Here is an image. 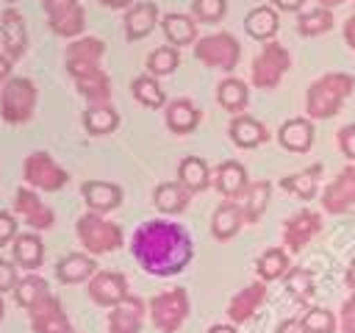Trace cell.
Listing matches in <instances>:
<instances>
[{"instance_id": "obj_55", "label": "cell", "mask_w": 355, "mask_h": 333, "mask_svg": "<svg viewBox=\"0 0 355 333\" xmlns=\"http://www.w3.org/2000/svg\"><path fill=\"white\" fill-rule=\"evenodd\" d=\"M103 6H108V8H125L130 0H100Z\"/></svg>"}, {"instance_id": "obj_36", "label": "cell", "mask_w": 355, "mask_h": 333, "mask_svg": "<svg viewBox=\"0 0 355 333\" xmlns=\"http://www.w3.org/2000/svg\"><path fill=\"white\" fill-rule=\"evenodd\" d=\"M47 294H50L47 280H44V278H39V275H28V278H22V280L17 283V289H14L17 305H19V308H25V311H33V308L47 297Z\"/></svg>"}, {"instance_id": "obj_12", "label": "cell", "mask_w": 355, "mask_h": 333, "mask_svg": "<svg viewBox=\"0 0 355 333\" xmlns=\"http://www.w3.org/2000/svg\"><path fill=\"white\" fill-rule=\"evenodd\" d=\"M322 230V216L311 208H302L297 211L294 216L286 219V228H283V244L291 250V253H300L316 233Z\"/></svg>"}, {"instance_id": "obj_15", "label": "cell", "mask_w": 355, "mask_h": 333, "mask_svg": "<svg viewBox=\"0 0 355 333\" xmlns=\"http://www.w3.org/2000/svg\"><path fill=\"white\" fill-rule=\"evenodd\" d=\"M14 208H17V214L22 216V222H28L33 230H47V228H53V222H55L53 208L44 205L33 189H19L17 197H14Z\"/></svg>"}, {"instance_id": "obj_11", "label": "cell", "mask_w": 355, "mask_h": 333, "mask_svg": "<svg viewBox=\"0 0 355 333\" xmlns=\"http://www.w3.org/2000/svg\"><path fill=\"white\" fill-rule=\"evenodd\" d=\"M69 75L75 78V83H78L80 94L89 100V105H111V80L100 64L69 69Z\"/></svg>"}, {"instance_id": "obj_42", "label": "cell", "mask_w": 355, "mask_h": 333, "mask_svg": "<svg viewBox=\"0 0 355 333\" xmlns=\"http://www.w3.org/2000/svg\"><path fill=\"white\" fill-rule=\"evenodd\" d=\"M300 319H302L308 333H336V327H338L336 316L327 308H308Z\"/></svg>"}, {"instance_id": "obj_27", "label": "cell", "mask_w": 355, "mask_h": 333, "mask_svg": "<svg viewBox=\"0 0 355 333\" xmlns=\"http://www.w3.org/2000/svg\"><path fill=\"white\" fill-rule=\"evenodd\" d=\"M189 189L180 183V180H166V183H161L158 189H155V194H153V200H155V208L161 211V214H180V211H186V205H189Z\"/></svg>"}, {"instance_id": "obj_14", "label": "cell", "mask_w": 355, "mask_h": 333, "mask_svg": "<svg viewBox=\"0 0 355 333\" xmlns=\"http://www.w3.org/2000/svg\"><path fill=\"white\" fill-rule=\"evenodd\" d=\"M31 325H33V333H69L72 325L61 308V300L47 294L33 311H31Z\"/></svg>"}, {"instance_id": "obj_46", "label": "cell", "mask_w": 355, "mask_h": 333, "mask_svg": "<svg viewBox=\"0 0 355 333\" xmlns=\"http://www.w3.org/2000/svg\"><path fill=\"white\" fill-rule=\"evenodd\" d=\"M17 269H14V264H8V261H3L0 258V294L3 291H14L17 289Z\"/></svg>"}, {"instance_id": "obj_25", "label": "cell", "mask_w": 355, "mask_h": 333, "mask_svg": "<svg viewBox=\"0 0 355 333\" xmlns=\"http://www.w3.org/2000/svg\"><path fill=\"white\" fill-rule=\"evenodd\" d=\"M227 133H230V139H233L239 147H244V150L258 147V144H263V142L269 139L263 122H258V119L250 117V114H239V117H233Z\"/></svg>"}, {"instance_id": "obj_58", "label": "cell", "mask_w": 355, "mask_h": 333, "mask_svg": "<svg viewBox=\"0 0 355 333\" xmlns=\"http://www.w3.org/2000/svg\"><path fill=\"white\" fill-rule=\"evenodd\" d=\"M69 333H75V330H69Z\"/></svg>"}, {"instance_id": "obj_17", "label": "cell", "mask_w": 355, "mask_h": 333, "mask_svg": "<svg viewBox=\"0 0 355 333\" xmlns=\"http://www.w3.org/2000/svg\"><path fill=\"white\" fill-rule=\"evenodd\" d=\"M144 322V300L128 297L108 314V333H139Z\"/></svg>"}, {"instance_id": "obj_52", "label": "cell", "mask_w": 355, "mask_h": 333, "mask_svg": "<svg viewBox=\"0 0 355 333\" xmlns=\"http://www.w3.org/2000/svg\"><path fill=\"white\" fill-rule=\"evenodd\" d=\"M8 72H11V58L0 56V80H8Z\"/></svg>"}, {"instance_id": "obj_39", "label": "cell", "mask_w": 355, "mask_h": 333, "mask_svg": "<svg viewBox=\"0 0 355 333\" xmlns=\"http://www.w3.org/2000/svg\"><path fill=\"white\" fill-rule=\"evenodd\" d=\"M286 272H288V255H286V250L272 247V250H266L258 258V275H261V280H277Z\"/></svg>"}, {"instance_id": "obj_37", "label": "cell", "mask_w": 355, "mask_h": 333, "mask_svg": "<svg viewBox=\"0 0 355 333\" xmlns=\"http://www.w3.org/2000/svg\"><path fill=\"white\" fill-rule=\"evenodd\" d=\"M322 172V166L319 164H313L311 169H305V172H294V175H288V178H283L280 180V186L286 189V191H291V194H297L300 200H311L313 194H316V189H319V180H316V175Z\"/></svg>"}, {"instance_id": "obj_30", "label": "cell", "mask_w": 355, "mask_h": 333, "mask_svg": "<svg viewBox=\"0 0 355 333\" xmlns=\"http://www.w3.org/2000/svg\"><path fill=\"white\" fill-rule=\"evenodd\" d=\"M216 100H219V105H222L225 111H230V114L239 117V114L247 108V103H250V89H247V83L239 80V78H225V80L219 83V89H216Z\"/></svg>"}, {"instance_id": "obj_24", "label": "cell", "mask_w": 355, "mask_h": 333, "mask_svg": "<svg viewBox=\"0 0 355 333\" xmlns=\"http://www.w3.org/2000/svg\"><path fill=\"white\" fill-rule=\"evenodd\" d=\"M214 183H216L219 194H225L227 200L241 197V194H244V189L250 186V180H247V169H244L239 161H222V164L216 166Z\"/></svg>"}, {"instance_id": "obj_54", "label": "cell", "mask_w": 355, "mask_h": 333, "mask_svg": "<svg viewBox=\"0 0 355 333\" xmlns=\"http://www.w3.org/2000/svg\"><path fill=\"white\" fill-rule=\"evenodd\" d=\"M208 333H239V330H236L233 325H214Z\"/></svg>"}, {"instance_id": "obj_5", "label": "cell", "mask_w": 355, "mask_h": 333, "mask_svg": "<svg viewBox=\"0 0 355 333\" xmlns=\"http://www.w3.org/2000/svg\"><path fill=\"white\" fill-rule=\"evenodd\" d=\"M194 56L197 61H202L205 67H214V69H236L239 64V56H241V44L236 36L230 33H211V36H202L197 44H194Z\"/></svg>"}, {"instance_id": "obj_33", "label": "cell", "mask_w": 355, "mask_h": 333, "mask_svg": "<svg viewBox=\"0 0 355 333\" xmlns=\"http://www.w3.org/2000/svg\"><path fill=\"white\" fill-rule=\"evenodd\" d=\"M161 28H164L172 47H183V44H191L197 39V22L186 14H166Z\"/></svg>"}, {"instance_id": "obj_7", "label": "cell", "mask_w": 355, "mask_h": 333, "mask_svg": "<svg viewBox=\"0 0 355 333\" xmlns=\"http://www.w3.org/2000/svg\"><path fill=\"white\" fill-rule=\"evenodd\" d=\"M288 67H291L288 50L280 47L277 42H269L252 61V83L258 89H275L280 83V78L288 72Z\"/></svg>"}, {"instance_id": "obj_8", "label": "cell", "mask_w": 355, "mask_h": 333, "mask_svg": "<svg viewBox=\"0 0 355 333\" xmlns=\"http://www.w3.org/2000/svg\"><path fill=\"white\" fill-rule=\"evenodd\" d=\"M22 172H25V180H28L33 189H42V191H58V189H64L67 180H69V175H67L47 153H31V155L25 158Z\"/></svg>"}, {"instance_id": "obj_29", "label": "cell", "mask_w": 355, "mask_h": 333, "mask_svg": "<svg viewBox=\"0 0 355 333\" xmlns=\"http://www.w3.org/2000/svg\"><path fill=\"white\" fill-rule=\"evenodd\" d=\"M197 122H200V111L191 100L180 97V100H172L166 105V128L172 133H189L197 128Z\"/></svg>"}, {"instance_id": "obj_31", "label": "cell", "mask_w": 355, "mask_h": 333, "mask_svg": "<svg viewBox=\"0 0 355 333\" xmlns=\"http://www.w3.org/2000/svg\"><path fill=\"white\" fill-rule=\"evenodd\" d=\"M178 180L189 189V191H205L211 183V172L208 164L200 155H186L178 166Z\"/></svg>"}, {"instance_id": "obj_50", "label": "cell", "mask_w": 355, "mask_h": 333, "mask_svg": "<svg viewBox=\"0 0 355 333\" xmlns=\"http://www.w3.org/2000/svg\"><path fill=\"white\" fill-rule=\"evenodd\" d=\"M302 3H305V0H272V6L280 8V11H300Z\"/></svg>"}, {"instance_id": "obj_6", "label": "cell", "mask_w": 355, "mask_h": 333, "mask_svg": "<svg viewBox=\"0 0 355 333\" xmlns=\"http://www.w3.org/2000/svg\"><path fill=\"white\" fill-rule=\"evenodd\" d=\"M150 316L153 325L161 333H178V327L189 316V294L186 289H169L150 300Z\"/></svg>"}, {"instance_id": "obj_28", "label": "cell", "mask_w": 355, "mask_h": 333, "mask_svg": "<svg viewBox=\"0 0 355 333\" xmlns=\"http://www.w3.org/2000/svg\"><path fill=\"white\" fill-rule=\"evenodd\" d=\"M14 264L22 266V269H39L42 266V258H44V244L36 233H19L14 239Z\"/></svg>"}, {"instance_id": "obj_51", "label": "cell", "mask_w": 355, "mask_h": 333, "mask_svg": "<svg viewBox=\"0 0 355 333\" xmlns=\"http://www.w3.org/2000/svg\"><path fill=\"white\" fill-rule=\"evenodd\" d=\"M344 39H347V44L355 50V11L349 14V19H347V25H344Z\"/></svg>"}, {"instance_id": "obj_26", "label": "cell", "mask_w": 355, "mask_h": 333, "mask_svg": "<svg viewBox=\"0 0 355 333\" xmlns=\"http://www.w3.org/2000/svg\"><path fill=\"white\" fill-rule=\"evenodd\" d=\"M105 53V44L94 36H86V39H78L67 47V69H75V67H97L100 58Z\"/></svg>"}, {"instance_id": "obj_56", "label": "cell", "mask_w": 355, "mask_h": 333, "mask_svg": "<svg viewBox=\"0 0 355 333\" xmlns=\"http://www.w3.org/2000/svg\"><path fill=\"white\" fill-rule=\"evenodd\" d=\"M341 3H347V0H319L322 8H336V6H341Z\"/></svg>"}, {"instance_id": "obj_19", "label": "cell", "mask_w": 355, "mask_h": 333, "mask_svg": "<svg viewBox=\"0 0 355 333\" xmlns=\"http://www.w3.org/2000/svg\"><path fill=\"white\" fill-rule=\"evenodd\" d=\"M277 142L288 150V153H308L313 144V125L302 117L286 119L277 130Z\"/></svg>"}, {"instance_id": "obj_18", "label": "cell", "mask_w": 355, "mask_h": 333, "mask_svg": "<svg viewBox=\"0 0 355 333\" xmlns=\"http://www.w3.org/2000/svg\"><path fill=\"white\" fill-rule=\"evenodd\" d=\"M80 194L86 200V205L94 211V214H105V211H114L119 208L122 203V189L116 183H108V180H86L80 186Z\"/></svg>"}, {"instance_id": "obj_23", "label": "cell", "mask_w": 355, "mask_h": 333, "mask_svg": "<svg viewBox=\"0 0 355 333\" xmlns=\"http://www.w3.org/2000/svg\"><path fill=\"white\" fill-rule=\"evenodd\" d=\"M266 300V286L263 283H250L247 289H241L230 302H227V316H230V322H236V325H241V322H247L255 311H258V305Z\"/></svg>"}, {"instance_id": "obj_4", "label": "cell", "mask_w": 355, "mask_h": 333, "mask_svg": "<svg viewBox=\"0 0 355 333\" xmlns=\"http://www.w3.org/2000/svg\"><path fill=\"white\" fill-rule=\"evenodd\" d=\"M36 108V86L31 78H8L0 89V114L6 122H28Z\"/></svg>"}, {"instance_id": "obj_1", "label": "cell", "mask_w": 355, "mask_h": 333, "mask_svg": "<svg viewBox=\"0 0 355 333\" xmlns=\"http://www.w3.org/2000/svg\"><path fill=\"white\" fill-rule=\"evenodd\" d=\"M130 250L144 272L169 278L189 266V261L194 255V241L186 233V228L178 222L150 219L136 228Z\"/></svg>"}, {"instance_id": "obj_2", "label": "cell", "mask_w": 355, "mask_h": 333, "mask_svg": "<svg viewBox=\"0 0 355 333\" xmlns=\"http://www.w3.org/2000/svg\"><path fill=\"white\" fill-rule=\"evenodd\" d=\"M355 78L349 72H327L308 86L305 111L311 119H330L341 111V103L352 94Z\"/></svg>"}, {"instance_id": "obj_57", "label": "cell", "mask_w": 355, "mask_h": 333, "mask_svg": "<svg viewBox=\"0 0 355 333\" xmlns=\"http://www.w3.org/2000/svg\"><path fill=\"white\" fill-rule=\"evenodd\" d=\"M3 314H6V305H3V297H0V322H3Z\"/></svg>"}, {"instance_id": "obj_41", "label": "cell", "mask_w": 355, "mask_h": 333, "mask_svg": "<svg viewBox=\"0 0 355 333\" xmlns=\"http://www.w3.org/2000/svg\"><path fill=\"white\" fill-rule=\"evenodd\" d=\"M178 64H180V56H178V47H172V44L155 47V50L150 53V58H147V69H150L153 78H158V75H172V72L178 69Z\"/></svg>"}, {"instance_id": "obj_20", "label": "cell", "mask_w": 355, "mask_h": 333, "mask_svg": "<svg viewBox=\"0 0 355 333\" xmlns=\"http://www.w3.org/2000/svg\"><path fill=\"white\" fill-rule=\"evenodd\" d=\"M155 22H158V6L155 3H147V0L144 3H136L125 14V36L130 42L144 39L147 33H153Z\"/></svg>"}, {"instance_id": "obj_38", "label": "cell", "mask_w": 355, "mask_h": 333, "mask_svg": "<svg viewBox=\"0 0 355 333\" xmlns=\"http://www.w3.org/2000/svg\"><path fill=\"white\" fill-rule=\"evenodd\" d=\"M130 92H133V97H136L141 105H147V108H161V105L166 103V94H164V89L158 86V80H155L153 75H139V78L130 83Z\"/></svg>"}, {"instance_id": "obj_35", "label": "cell", "mask_w": 355, "mask_h": 333, "mask_svg": "<svg viewBox=\"0 0 355 333\" xmlns=\"http://www.w3.org/2000/svg\"><path fill=\"white\" fill-rule=\"evenodd\" d=\"M116 125H119V114H116L111 105H89L86 114H83V128H86L92 136L114 133Z\"/></svg>"}, {"instance_id": "obj_10", "label": "cell", "mask_w": 355, "mask_h": 333, "mask_svg": "<svg viewBox=\"0 0 355 333\" xmlns=\"http://www.w3.org/2000/svg\"><path fill=\"white\" fill-rule=\"evenodd\" d=\"M322 208L327 214H347L355 208V166L341 169L322 191Z\"/></svg>"}, {"instance_id": "obj_45", "label": "cell", "mask_w": 355, "mask_h": 333, "mask_svg": "<svg viewBox=\"0 0 355 333\" xmlns=\"http://www.w3.org/2000/svg\"><path fill=\"white\" fill-rule=\"evenodd\" d=\"M338 147H341V153H344L347 158L355 161V122H352V125H344V128L338 130Z\"/></svg>"}, {"instance_id": "obj_34", "label": "cell", "mask_w": 355, "mask_h": 333, "mask_svg": "<svg viewBox=\"0 0 355 333\" xmlns=\"http://www.w3.org/2000/svg\"><path fill=\"white\" fill-rule=\"evenodd\" d=\"M269 191H272V186L266 183V180H258V183H250L247 189H244V194H241V211H244V222H258L261 219V214L266 211V205H269Z\"/></svg>"}, {"instance_id": "obj_9", "label": "cell", "mask_w": 355, "mask_h": 333, "mask_svg": "<svg viewBox=\"0 0 355 333\" xmlns=\"http://www.w3.org/2000/svg\"><path fill=\"white\" fill-rule=\"evenodd\" d=\"M44 11H47V19H50V28L53 33L64 36V39H72L83 31V8L78 0H44Z\"/></svg>"}, {"instance_id": "obj_44", "label": "cell", "mask_w": 355, "mask_h": 333, "mask_svg": "<svg viewBox=\"0 0 355 333\" xmlns=\"http://www.w3.org/2000/svg\"><path fill=\"white\" fill-rule=\"evenodd\" d=\"M286 286H288L297 297H302V294H308V291H311V275H308V272H302V269H294V272H288Z\"/></svg>"}, {"instance_id": "obj_53", "label": "cell", "mask_w": 355, "mask_h": 333, "mask_svg": "<svg viewBox=\"0 0 355 333\" xmlns=\"http://www.w3.org/2000/svg\"><path fill=\"white\" fill-rule=\"evenodd\" d=\"M344 280H347V286H349V289H355V258L349 261V266H347V275H344Z\"/></svg>"}, {"instance_id": "obj_16", "label": "cell", "mask_w": 355, "mask_h": 333, "mask_svg": "<svg viewBox=\"0 0 355 333\" xmlns=\"http://www.w3.org/2000/svg\"><path fill=\"white\" fill-rule=\"evenodd\" d=\"M0 33H3V44H6V56L22 58L28 50V31H25V19L17 8H6L0 17Z\"/></svg>"}, {"instance_id": "obj_13", "label": "cell", "mask_w": 355, "mask_h": 333, "mask_svg": "<svg viewBox=\"0 0 355 333\" xmlns=\"http://www.w3.org/2000/svg\"><path fill=\"white\" fill-rule=\"evenodd\" d=\"M89 297L97 302V305H119L122 300H128V280L125 275L119 272H97L92 280H89Z\"/></svg>"}, {"instance_id": "obj_21", "label": "cell", "mask_w": 355, "mask_h": 333, "mask_svg": "<svg viewBox=\"0 0 355 333\" xmlns=\"http://www.w3.org/2000/svg\"><path fill=\"white\" fill-rule=\"evenodd\" d=\"M241 225H244V211H241V205L233 203V200H225V203L214 211V216H211V233H214V239H219V241L233 239V236L241 230Z\"/></svg>"}, {"instance_id": "obj_32", "label": "cell", "mask_w": 355, "mask_h": 333, "mask_svg": "<svg viewBox=\"0 0 355 333\" xmlns=\"http://www.w3.org/2000/svg\"><path fill=\"white\" fill-rule=\"evenodd\" d=\"M244 28H247V33H250L252 39L266 42V39H272V36L277 33V11H275L272 6H258V8H252V11L247 14Z\"/></svg>"}, {"instance_id": "obj_49", "label": "cell", "mask_w": 355, "mask_h": 333, "mask_svg": "<svg viewBox=\"0 0 355 333\" xmlns=\"http://www.w3.org/2000/svg\"><path fill=\"white\" fill-rule=\"evenodd\" d=\"M277 333H308V330H305L302 319H286V322H280Z\"/></svg>"}, {"instance_id": "obj_22", "label": "cell", "mask_w": 355, "mask_h": 333, "mask_svg": "<svg viewBox=\"0 0 355 333\" xmlns=\"http://www.w3.org/2000/svg\"><path fill=\"white\" fill-rule=\"evenodd\" d=\"M94 275H97V264L92 255H83V253H69L55 264V278L61 283H83V280H92Z\"/></svg>"}, {"instance_id": "obj_40", "label": "cell", "mask_w": 355, "mask_h": 333, "mask_svg": "<svg viewBox=\"0 0 355 333\" xmlns=\"http://www.w3.org/2000/svg\"><path fill=\"white\" fill-rule=\"evenodd\" d=\"M333 28V14L330 8H313V11H305L300 19H297V31L302 36H319V33H327Z\"/></svg>"}, {"instance_id": "obj_48", "label": "cell", "mask_w": 355, "mask_h": 333, "mask_svg": "<svg viewBox=\"0 0 355 333\" xmlns=\"http://www.w3.org/2000/svg\"><path fill=\"white\" fill-rule=\"evenodd\" d=\"M14 239H17V222H14L11 214L0 211V247L8 244V241H14Z\"/></svg>"}, {"instance_id": "obj_43", "label": "cell", "mask_w": 355, "mask_h": 333, "mask_svg": "<svg viewBox=\"0 0 355 333\" xmlns=\"http://www.w3.org/2000/svg\"><path fill=\"white\" fill-rule=\"evenodd\" d=\"M227 11V3L225 0H194L191 3V14L200 19V22H219Z\"/></svg>"}, {"instance_id": "obj_47", "label": "cell", "mask_w": 355, "mask_h": 333, "mask_svg": "<svg viewBox=\"0 0 355 333\" xmlns=\"http://www.w3.org/2000/svg\"><path fill=\"white\" fill-rule=\"evenodd\" d=\"M341 333H355V294H349L341 305Z\"/></svg>"}, {"instance_id": "obj_3", "label": "cell", "mask_w": 355, "mask_h": 333, "mask_svg": "<svg viewBox=\"0 0 355 333\" xmlns=\"http://www.w3.org/2000/svg\"><path fill=\"white\" fill-rule=\"evenodd\" d=\"M78 239L92 255H103L122 247V228L116 222L103 219V214L89 211L78 219Z\"/></svg>"}]
</instances>
